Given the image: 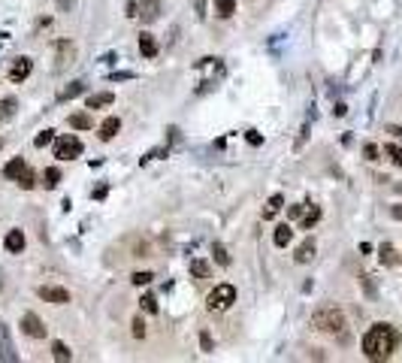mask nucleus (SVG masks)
<instances>
[{"label": "nucleus", "mask_w": 402, "mask_h": 363, "mask_svg": "<svg viewBox=\"0 0 402 363\" xmlns=\"http://www.w3.org/2000/svg\"><path fill=\"white\" fill-rule=\"evenodd\" d=\"M399 348V330L390 324H372L363 336V354L369 360H387Z\"/></svg>", "instance_id": "1"}, {"label": "nucleus", "mask_w": 402, "mask_h": 363, "mask_svg": "<svg viewBox=\"0 0 402 363\" xmlns=\"http://www.w3.org/2000/svg\"><path fill=\"white\" fill-rule=\"evenodd\" d=\"M312 327H315L318 333L336 336V333H345L348 321H345V312H342L339 306H321V309L312 315Z\"/></svg>", "instance_id": "2"}, {"label": "nucleus", "mask_w": 402, "mask_h": 363, "mask_svg": "<svg viewBox=\"0 0 402 363\" xmlns=\"http://www.w3.org/2000/svg\"><path fill=\"white\" fill-rule=\"evenodd\" d=\"M82 154V139L79 136H61L58 139V145H54V158L58 161H73V158H79Z\"/></svg>", "instance_id": "3"}, {"label": "nucleus", "mask_w": 402, "mask_h": 363, "mask_svg": "<svg viewBox=\"0 0 402 363\" xmlns=\"http://www.w3.org/2000/svg\"><path fill=\"white\" fill-rule=\"evenodd\" d=\"M236 303V288L233 285H218L212 294H209V309L215 312V309H227V306H233Z\"/></svg>", "instance_id": "4"}, {"label": "nucleus", "mask_w": 402, "mask_h": 363, "mask_svg": "<svg viewBox=\"0 0 402 363\" xmlns=\"http://www.w3.org/2000/svg\"><path fill=\"white\" fill-rule=\"evenodd\" d=\"M21 333H27L30 339H45L48 327L39 321V315H33V312H24V315H21Z\"/></svg>", "instance_id": "5"}, {"label": "nucleus", "mask_w": 402, "mask_h": 363, "mask_svg": "<svg viewBox=\"0 0 402 363\" xmlns=\"http://www.w3.org/2000/svg\"><path fill=\"white\" fill-rule=\"evenodd\" d=\"M30 70H33V61L30 58H15L12 64H9V82H24L27 76H30Z\"/></svg>", "instance_id": "6"}, {"label": "nucleus", "mask_w": 402, "mask_h": 363, "mask_svg": "<svg viewBox=\"0 0 402 363\" xmlns=\"http://www.w3.org/2000/svg\"><path fill=\"white\" fill-rule=\"evenodd\" d=\"M45 303H54V306H64V303H70V291L67 288H54V285H42L39 291H36Z\"/></svg>", "instance_id": "7"}, {"label": "nucleus", "mask_w": 402, "mask_h": 363, "mask_svg": "<svg viewBox=\"0 0 402 363\" xmlns=\"http://www.w3.org/2000/svg\"><path fill=\"white\" fill-rule=\"evenodd\" d=\"M0 360L18 363V354H15V345H12V339H9V327H6V324H0Z\"/></svg>", "instance_id": "8"}, {"label": "nucleus", "mask_w": 402, "mask_h": 363, "mask_svg": "<svg viewBox=\"0 0 402 363\" xmlns=\"http://www.w3.org/2000/svg\"><path fill=\"white\" fill-rule=\"evenodd\" d=\"M73 58H76V45H73L70 39H61V42H58V64H54V70H64Z\"/></svg>", "instance_id": "9"}, {"label": "nucleus", "mask_w": 402, "mask_h": 363, "mask_svg": "<svg viewBox=\"0 0 402 363\" xmlns=\"http://www.w3.org/2000/svg\"><path fill=\"white\" fill-rule=\"evenodd\" d=\"M139 15H142L145 24L157 21L160 18V0H139Z\"/></svg>", "instance_id": "10"}, {"label": "nucleus", "mask_w": 402, "mask_h": 363, "mask_svg": "<svg viewBox=\"0 0 402 363\" xmlns=\"http://www.w3.org/2000/svg\"><path fill=\"white\" fill-rule=\"evenodd\" d=\"M3 248H6L9 254H21V248H24V233H21V230H9L6 239H3Z\"/></svg>", "instance_id": "11"}, {"label": "nucleus", "mask_w": 402, "mask_h": 363, "mask_svg": "<svg viewBox=\"0 0 402 363\" xmlns=\"http://www.w3.org/2000/svg\"><path fill=\"white\" fill-rule=\"evenodd\" d=\"M139 51H142V58H154L157 55V39L151 33H139Z\"/></svg>", "instance_id": "12"}, {"label": "nucleus", "mask_w": 402, "mask_h": 363, "mask_svg": "<svg viewBox=\"0 0 402 363\" xmlns=\"http://www.w3.org/2000/svg\"><path fill=\"white\" fill-rule=\"evenodd\" d=\"M112 103H115V94H109V91H100V94L88 97V109H100V106H112Z\"/></svg>", "instance_id": "13"}, {"label": "nucleus", "mask_w": 402, "mask_h": 363, "mask_svg": "<svg viewBox=\"0 0 402 363\" xmlns=\"http://www.w3.org/2000/svg\"><path fill=\"white\" fill-rule=\"evenodd\" d=\"M118 130H121V121H118V118L112 115V118H106V121L100 124V139H106V142H109V139H112V136H115Z\"/></svg>", "instance_id": "14"}, {"label": "nucleus", "mask_w": 402, "mask_h": 363, "mask_svg": "<svg viewBox=\"0 0 402 363\" xmlns=\"http://www.w3.org/2000/svg\"><path fill=\"white\" fill-rule=\"evenodd\" d=\"M82 91H85V82H70L67 88L58 91V100H61V103H64V100H73V97H79Z\"/></svg>", "instance_id": "15"}, {"label": "nucleus", "mask_w": 402, "mask_h": 363, "mask_svg": "<svg viewBox=\"0 0 402 363\" xmlns=\"http://www.w3.org/2000/svg\"><path fill=\"white\" fill-rule=\"evenodd\" d=\"M294 257H297V264H309V261L315 257V242H312V239H306V242L297 248V254H294Z\"/></svg>", "instance_id": "16"}, {"label": "nucleus", "mask_w": 402, "mask_h": 363, "mask_svg": "<svg viewBox=\"0 0 402 363\" xmlns=\"http://www.w3.org/2000/svg\"><path fill=\"white\" fill-rule=\"evenodd\" d=\"M15 109H18V100L15 97H3L0 100V121H9L15 115Z\"/></svg>", "instance_id": "17"}, {"label": "nucleus", "mask_w": 402, "mask_h": 363, "mask_svg": "<svg viewBox=\"0 0 402 363\" xmlns=\"http://www.w3.org/2000/svg\"><path fill=\"white\" fill-rule=\"evenodd\" d=\"M24 167H27V164H24V161H21V158H12V161H9V164H6V167H3V176H6V179H18V176H21V170H24Z\"/></svg>", "instance_id": "18"}, {"label": "nucleus", "mask_w": 402, "mask_h": 363, "mask_svg": "<svg viewBox=\"0 0 402 363\" xmlns=\"http://www.w3.org/2000/svg\"><path fill=\"white\" fill-rule=\"evenodd\" d=\"M281 206H284V197H281V194H272L269 203H266V209H263V218H275Z\"/></svg>", "instance_id": "19"}, {"label": "nucleus", "mask_w": 402, "mask_h": 363, "mask_svg": "<svg viewBox=\"0 0 402 363\" xmlns=\"http://www.w3.org/2000/svg\"><path fill=\"white\" fill-rule=\"evenodd\" d=\"M272 239H275V245H281V248H284V245H288V242L294 239V230H291V224H278V227H275V236H272Z\"/></svg>", "instance_id": "20"}, {"label": "nucleus", "mask_w": 402, "mask_h": 363, "mask_svg": "<svg viewBox=\"0 0 402 363\" xmlns=\"http://www.w3.org/2000/svg\"><path fill=\"white\" fill-rule=\"evenodd\" d=\"M236 12V0H215V15L218 18H230Z\"/></svg>", "instance_id": "21"}, {"label": "nucleus", "mask_w": 402, "mask_h": 363, "mask_svg": "<svg viewBox=\"0 0 402 363\" xmlns=\"http://www.w3.org/2000/svg\"><path fill=\"white\" fill-rule=\"evenodd\" d=\"M70 127H76V130H88V127H94V121H91V115L76 112V115H70Z\"/></svg>", "instance_id": "22"}, {"label": "nucleus", "mask_w": 402, "mask_h": 363, "mask_svg": "<svg viewBox=\"0 0 402 363\" xmlns=\"http://www.w3.org/2000/svg\"><path fill=\"white\" fill-rule=\"evenodd\" d=\"M42 185H45L48 191L58 188V185H61V170H58V167H48V170L42 173Z\"/></svg>", "instance_id": "23"}, {"label": "nucleus", "mask_w": 402, "mask_h": 363, "mask_svg": "<svg viewBox=\"0 0 402 363\" xmlns=\"http://www.w3.org/2000/svg\"><path fill=\"white\" fill-rule=\"evenodd\" d=\"M51 357H54L58 363H67L70 357H73V351H70L64 342H51Z\"/></svg>", "instance_id": "24"}, {"label": "nucleus", "mask_w": 402, "mask_h": 363, "mask_svg": "<svg viewBox=\"0 0 402 363\" xmlns=\"http://www.w3.org/2000/svg\"><path fill=\"white\" fill-rule=\"evenodd\" d=\"M191 276H197V279H209L212 270H209L206 261H191Z\"/></svg>", "instance_id": "25"}, {"label": "nucleus", "mask_w": 402, "mask_h": 363, "mask_svg": "<svg viewBox=\"0 0 402 363\" xmlns=\"http://www.w3.org/2000/svg\"><path fill=\"white\" fill-rule=\"evenodd\" d=\"M212 254H215V261H218L221 267H230V264H233V261H230V254H227V248H224L221 242H215V245H212Z\"/></svg>", "instance_id": "26"}, {"label": "nucleus", "mask_w": 402, "mask_h": 363, "mask_svg": "<svg viewBox=\"0 0 402 363\" xmlns=\"http://www.w3.org/2000/svg\"><path fill=\"white\" fill-rule=\"evenodd\" d=\"M318 221H321V209H318V206H312V209L306 212V218H303V227H306V230H312Z\"/></svg>", "instance_id": "27"}, {"label": "nucleus", "mask_w": 402, "mask_h": 363, "mask_svg": "<svg viewBox=\"0 0 402 363\" xmlns=\"http://www.w3.org/2000/svg\"><path fill=\"white\" fill-rule=\"evenodd\" d=\"M384 154H387V158H390V161H393L396 167H402V148H399V145L387 142V145H384Z\"/></svg>", "instance_id": "28"}, {"label": "nucleus", "mask_w": 402, "mask_h": 363, "mask_svg": "<svg viewBox=\"0 0 402 363\" xmlns=\"http://www.w3.org/2000/svg\"><path fill=\"white\" fill-rule=\"evenodd\" d=\"M15 182H18V185H21V188H24V191H30V188H33V185H36V182H33V173H30V170H27V167H24V170H21V176H18V179H15Z\"/></svg>", "instance_id": "29"}, {"label": "nucleus", "mask_w": 402, "mask_h": 363, "mask_svg": "<svg viewBox=\"0 0 402 363\" xmlns=\"http://www.w3.org/2000/svg\"><path fill=\"white\" fill-rule=\"evenodd\" d=\"M51 139H54V130H42V133H39V136L33 139V145H36V148H45V145H48Z\"/></svg>", "instance_id": "30"}, {"label": "nucleus", "mask_w": 402, "mask_h": 363, "mask_svg": "<svg viewBox=\"0 0 402 363\" xmlns=\"http://www.w3.org/2000/svg\"><path fill=\"white\" fill-rule=\"evenodd\" d=\"M381 264H396V251H393V245H381Z\"/></svg>", "instance_id": "31"}, {"label": "nucleus", "mask_w": 402, "mask_h": 363, "mask_svg": "<svg viewBox=\"0 0 402 363\" xmlns=\"http://www.w3.org/2000/svg\"><path fill=\"white\" fill-rule=\"evenodd\" d=\"M151 279H154L151 273H133V276H130V282H133V285H139V288H142V285H148Z\"/></svg>", "instance_id": "32"}, {"label": "nucleus", "mask_w": 402, "mask_h": 363, "mask_svg": "<svg viewBox=\"0 0 402 363\" xmlns=\"http://www.w3.org/2000/svg\"><path fill=\"white\" fill-rule=\"evenodd\" d=\"M363 154H366L369 161H378V145H375V142H366V148H363Z\"/></svg>", "instance_id": "33"}, {"label": "nucleus", "mask_w": 402, "mask_h": 363, "mask_svg": "<svg viewBox=\"0 0 402 363\" xmlns=\"http://www.w3.org/2000/svg\"><path fill=\"white\" fill-rule=\"evenodd\" d=\"M142 309L154 315V312H157V300H154V297H142Z\"/></svg>", "instance_id": "34"}, {"label": "nucleus", "mask_w": 402, "mask_h": 363, "mask_svg": "<svg viewBox=\"0 0 402 363\" xmlns=\"http://www.w3.org/2000/svg\"><path fill=\"white\" fill-rule=\"evenodd\" d=\"M133 336H136V339H142V336H145V321H142V318H136V321H133Z\"/></svg>", "instance_id": "35"}, {"label": "nucleus", "mask_w": 402, "mask_h": 363, "mask_svg": "<svg viewBox=\"0 0 402 363\" xmlns=\"http://www.w3.org/2000/svg\"><path fill=\"white\" fill-rule=\"evenodd\" d=\"M200 348H203V351H206V354H209V351H212V336H209V333H206V330H203V333H200Z\"/></svg>", "instance_id": "36"}, {"label": "nucleus", "mask_w": 402, "mask_h": 363, "mask_svg": "<svg viewBox=\"0 0 402 363\" xmlns=\"http://www.w3.org/2000/svg\"><path fill=\"white\" fill-rule=\"evenodd\" d=\"M106 194H109V185H97V188L91 191V197H94V200H103Z\"/></svg>", "instance_id": "37"}, {"label": "nucleus", "mask_w": 402, "mask_h": 363, "mask_svg": "<svg viewBox=\"0 0 402 363\" xmlns=\"http://www.w3.org/2000/svg\"><path fill=\"white\" fill-rule=\"evenodd\" d=\"M54 3H58L61 12H73V6H76V0H54Z\"/></svg>", "instance_id": "38"}, {"label": "nucleus", "mask_w": 402, "mask_h": 363, "mask_svg": "<svg viewBox=\"0 0 402 363\" xmlns=\"http://www.w3.org/2000/svg\"><path fill=\"white\" fill-rule=\"evenodd\" d=\"M248 142H251V145H260V142H263V136H260L257 130H248Z\"/></svg>", "instance_id": "39"}, {"label": "nucleus", "mask_w": 402, "mask_h": 363, "mask_svg": "<svg viewBox=\"0 0 402 363\" xmlns=\"http://www.w3.org/2000/svg\"><path fill=\"white\" fill-rule=\"evenodd\" d=\"M303 209H306L303 203H300V206H291V209H288V218H300V215H303Z\"/></svg>", "instance_id": "40"}, {"label": "nucleus", "mask_w": 402, "mask_h": 363, "mask_svg": "<svg viewBox=\"0 0 402 363\" xmlns=\"http://www.w3.org/2000/svg\"><path fill=\"white\" fill-rule=\"evenodd\" d=\"M109 79H112V82H124V79H133V73H112Z\"/></svg>", "instance_id": "41"}, {"label": "nucleus", "mask_w": 402, "mask_h": 363, "mask_svg": "<svg viewBox=\"0 0 402 363\" xmlns=\"http://www.w3.org/2000/svg\"><path fill=\"white\" fill-rule=\"evenodd\" d=\"M393 218H396V221H402V203H399V206H393Z\"/></svg>", "instance_id": "42"}, {"label": "nucleus", "mask_w": 402, "mask_h": 363, "mask_svg": "<svg viewBox=\"0 0 402 363\" xmlns=\"http://www.w3.org/2000/svg\"><path fill=\"white\" fill-rule=\"evenodd\" d=\"M0 291H3V273H0Z\"/></svg>", "instance_id": "43"}]
</instances>
